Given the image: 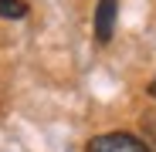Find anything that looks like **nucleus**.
<instances>
[{"instance_id": "nucleus-1", "label": "nucleus", "mask_w": 156, "mask_h": 152, "mask_svg": "<svg viewBox=\"0 0 156 152\" xmlns=\"http://www.w3.org/2000/svg\"><path fill=\"white\" fill-rule=\"evenodd\" d=\"M88 152H149V145L129 132H105L88 142Z\"/></svg>"}, {"instance_id": "nucleus-2", "label": "nucleus", "mask_w": 156, "mask_h": 152, "mask_svg": "<svg viewBox=\"0 0 156 152\" xmlns=\"http://www.w3.org/2000/svg\"><path fill=\"white\" fill-rule=\"evenodd\" d=\"M115 14H119V4H115V0H98V7H95V41H98V44H109V41H112Z\"/></svg>"}, {"instance_id": "nucleus-3", "label": "nucleus", "mask_w": 156, "mask_h": 152, "mask_svg": "<svg viewBox=\"0 0 156 152\" xmlns=\"http://www.w3.org/2000/svg\"><path fill=\"white\" fill-rule=\"evenodd\" d=\"M0 17H7V20L27 17V4L24 0H0Z\"/></svg>"}, {"instance_id": "nucleus-4", "label": "nucleus", "mask_w": 156, "mask_h": 152, "mask_svg": "<svg viewBox=\"0 0 156 152\" xmlns=\"http://www.w3.org/2000/svg\"><path fill=\"white\" fill-rule=\"evenodd\" d=\"M143 129H146V132H149V135H153V139H149V142H153V145H156V115H146V118H143Z\"/></svg>"}, {"instance_id": "nucleus-5", "label": "nucleus", "mask_w": 156, "mask_h": 152, "mask_svg": "<svg viewBox=\"0 0 156 152\" xmlns=\"http://www.w3.org/2000/svg\"><path fill=\"white\" fill-rule=\"evenodd\" d=\"M149 95H153V98H156V78H153V85H149Z\"/></svg>"}]
</instances>
